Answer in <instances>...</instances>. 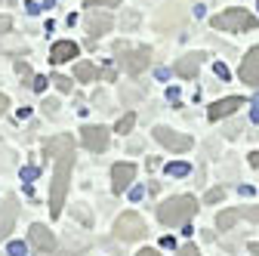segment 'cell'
Segmentation results:
<instances>
[{"instance_id":"cell-26","label":"cell","mask_w":259,"mask_h":256,"mask_svg":"<svg viewBox=\"0 0 259 256\" xmlns=\"http://www.w3.org/2000/svg\"><path fill=\"white\" fill-rule=\"evenodd\" d=\"M176 256H201V253L194 250V244H185V247H179V250H176Z\"/></svg>"},{"instance_id":"cell-2","label":"cell","mask_w":259,"mask_h":256,"mask_svg":"<svg viewBox=\"0 0 259 256\" xmlns=\"http://www.w3.org/2000/svg\"><path fill=\"white\" fill-rule=\"evenodd\" d=\"M198 213V204H194V198L188 195H176V198H167L164 204L157 207V219L164 222V226H188V219Z\"/></svg>"},{"instance_id":"cell-39","label":"cell","mask_w":259,"mask_h":256,"mask_svg":"<svg viewBox=\"0 0 259 256\" xmlns=\"http://www.w3.org/2000/svg\"><path fill=\"white\" fill-rule=\"evenodd\" d=\"M7 105H10V102H7V96H4V93H0V114H4V111H7Z\"/></svg>"},{"instance_id":"cell-34","label":"cell","mask_w":259,"mask_h":256,"mask_svg":"<svg viewBox=\"0 0 259 256\" xmlns=\"http://www.w3.org/2000/svg\"><path fill=\"white\" fill-rule=\"evenodd\" d=\"M44 108H47V111H50V114H53V111H56V108H59V102H56V99H47V102H44Z\"/></svg>"},{"instance_id":"cell-28","label":"cell","mask_w":259,"mask_h":256,"mask_svg":"<svg viewBox=\"0 0 259 256\" xmlns=\"http://www.w3.org/2000/svg\"><path fill=\"white\" fill-rule=\"evenodd\" d=\"M241 133V123H229V126H225V136H229V139H235Z\"/></svg>"},{"instance_id":"cell-35","label":"cell","mask_w":259,"mask_h":256,"mask_svg":"<svg viewBox=\"0 0 259 256\" xmlns=\"http://www.w3.org/2000/svg\"><path fill=\"white\" fill-rule=\"evenodd\" d=\"M136 256H160V253H157V250H154V247H145V250H139V253H136Z\"/></svg>"},{"instance_id":"cell-12","label":"cell","mask_w":259,"mask_h":256,"mask_svg":"<svg viewBox=\"0 0 259 256\" xmlns=\"http://www.w3.org/2000/svg\"><path fill=\"white\" fill-rule=\"evenodd\" d=\"M238 108H244V99H241V96H229V99L213 102V105H210V111H207V117H210V120H222V117L235 114Z\"/></svg>"},{"instance_id":"cell-8","label":"cell","mask_w":259,"mask_h":256,"mask_svg":"<svg viewBox=\"0 0 259 256\" xmlns=\"http://www.w3.org/2000/svg\"><path fill=\"white\" fill-rule=\"evenodd\" d=\"M154 139L164 145V148H170V151H188V148H191V136L176 133V130H170V126H157V130H154Z\"/></svg>"},{"instance_id":"cell-29","label":"cell","mask_w":259,"mask_h":256,"mask_svg":"<svg viewBox=\"0 0 259 256\" xmlns=\"http://www.w3.org/2000/svg\"><path fill=\"white\" fill-rule=\"evenodd\" d=\"M10 28H13V19L10 16H0V34H7Z\"/></svg>"},{"instance_id":"cell-27","label":"cell","mask_w":259,"mask_h":256,"mask_svg":"<svg viewBox=\"0 0 259 256\" xmlns=\"http://www.w3.org/2000/svg\"><path fill=\"white\" fill-rule=\"evenodd\" d=\"M93 4H96V7H117L120 0H87V7H93Z\"/></svg>"},{"instance_id":"cell-9","label":"cell","mask_w":259,"mask_h":256,"mask_svg":"<svg viewBox=\"0 0 259 256\" xmlns=\"http://www.w3.org/2000/svg\"><path fill=\"white\" fill-rule=\"evenodd\" d=\"M80 139H83V148L87 151H105L108 148V130L105 126H83L80 130Z\"/></svg>"},{"instance_id":"cell-10","label":"cell","mask_w":259,"mask_h":256,"mask_svg":"<svg viewBox=\"0 0 259 256\" xmlns=\"http://www.w3.org/2000/svg\"><path fill=\"white\" fill-rule=\"evenodd\" d=\"M241 80L250 83V87H259V47L247 50V56L241 59Z\"/></svg>"},{"instance_id":"cell-3","label":"cell","mask_w":259,"mask_h":256,"mask_svg":"<svg viewBox=\"0 0 259 256\" xmlns=\"http://www.w3.org/2000/svg\"><path fill=\"white\" fill-rule=\"evenodd\" d=\"M210 25H213L216 31H253L259 22H256V16L247 13V10H225V13L213 16Z\"/></svg>"},{"instance_id":"cell-19","label":"cell","mask_w":259,"mask_h":256,"mask_svg":"<svg viewBox=\"0 0 259 256\" xmlns=\"http://www.w3.org/2000/svg\"><path fill=\"white\" fill-rule=\"evenodd\" d=\"M133 123H136V114H133V111H126V114L117 120V133H130V130H133Z\"/></svg>"},{"instance_id":"cell-25","label":"cell","mask_w":259,"mask_h":256,"mask_svg":"<svg viewBox=\"0 0 259 256\" xmlns=\"http://www.w3.org/2000/svg\"><path fill=\"white\" fill-rule=\"evenodd\" d=\"M16 71L22 80H31V68H28V62H16Z\"/></svg>"},{"instance_id":"cell-38","label":"cell","mask_w":259,"mask_h":256,"mask_svg":"<svg viewBox=\"0 0 259 256\" xmlns=\"http://www.w3.org/2000/svg\"><path fill=\"white\" fill-rule=\"evenodd\" d=\"M247 250H250L253 256H259V244H256V241H250V244H247Z\"/></svg>"},{"instance_id":"cell-15","label":"cell","mask_w":259,"mask_h":256,"mask_svg":"<svg viewBox=\"0 0 259 256\" xmlns=\"http://www.w3.org/2000/svg\"><path fill=\"white\" fill-rule=\"evenodd\" d=\"M71 59H77V44H74V40H59V44H53L50 62L62 65V62H71Z\"/></svg>"},{"instance_id":"cell-18","label":"cell","mask_w":259,"mask_h":256,"mask_svg":"<svg viewBox=\"0 0 259 256\" xmlns=\"http://www.w3.org/2000/svg\"><path fill=\"white\" fill-rule=\"evenodd\" d=\"M167 173L176 176V179H185V176L191 173V164H185V161H173V164H167Z\"/></svg>"},{"instance_id":"cell-24","label":"cell","mask_w":259,"mask_h":256,"mask_svg":"<svg viewBox=\"0 0 259 256\" xmlns=\"http://www.w3.org/2000/svg\"><path fill=\"white\" fill-rule=\"evenodd\" d=\"M241 216H247L250 222H259V207H241Z\"/></svg>"},{"instance_id":"cell-13","label":"cell","mask_w":259,"mask_h":256,"mask_svg":"<svg viewBox=\"0 0 259 256\" xmlns=\"http://www.w3.org/2000/svg\"><path fill=\"white\" fill-rule=\"evenodd\" d=\"M133 179H136V167L133 164H114L111 167V188L117 191V195H120V191H126Z\"/></svg>"},{"instance_id":"cell-16","label":"cell","mask_w":259,"mask_h":256,"mask_svg":"<svg viewBox=\"0 0 259 256\" xmlns=\"http://www.w3.org/2000/svg\"><path fill=\"white\" fill-rule=\"evenodd\" d=\"M238 219H241V207H229V210H222L216 216V226H219V232H229Z\"/></svg>"},{"instance_id":"cell-7","label":"cell","mask_w":259,"mask_h":256,"mask_svg":"<svg viewBox=\"0 0 259 256\" xmlns=\"http://www.w3.org/2000/svg\"><path fill=\"white\" fill-rule=\"evenodd\" d=\"M28 241H31V247H34L37 253H44V256H50L56 250V235L47 226H40V222H34V226L28 229Z\"/></svg>"},{"instance_id":"cell-32","label":"cell","mask_w":259,"mask_h":256,"mask_svg":"<svg viewBox=\"0 0 259 256\" xmlns=\"http://www.w3.org/2000/svg\"><path fill=\"white\" fill-rule=\"evenodd\" d=\"M216 77H219V80H229V68H225L222 62H219V65H216Z\"/></svg>"},{"instance_id":"cell-4","label":"cell","mask_w":259,"mask_h":256,"mask_svg":"<svg viewBox=\"0 0 259 256\" xmlns=\"http://www.w3.org/2000/svg\"><path fill=\"white\" fill-rule=\"evenodd\" d=\"M117 56H120V68L126 74H142L148 65H151V50L139 47V50H126L117 44Z\"/></svg>"},{"instance_id":"cell-33","label":"cell","mask_w":259,"mask_h":256,"mask_svg":"<svg viewBox=\"0 0 259 256\" xmlns=\"http://www.w3.org/2000/svg\"><path fill=\"white\" fill-rule=\"evenodd\" d=\"M250 120L259 123V96H256V102H253V111H250Z\"/></svg>"},{"instance_id":"cell-21","label":"cell","mask_w":259,"mask_h":256,"mask_svg":"<svg viewBox=\"0 0 259 256\" xmlns=\"http://www.w3.org/2000/svg\"><path fill=\"white\" fill-rule=\"evenodd\" d=\"M7 253H10V256H25L28 247H25L22 241H10V244H7Z\"/></svg>"},{"instance_id":"cell-17","label":"cell","mask_w":259,"mask_h":256,"mask_svg":"<svg viewBox=\"0 0 259 256\" xmlns=\"http://www.w3.org/2000/svg\"><path fill=\"white\" fill-rule=\"evenodd\" d=\"M74 77L80 80V83H90V80H96L99 77V71H96L90 62H77V68H74Z\"/></svg>"},{"instance_id":"cell-1","label":"cell","mask_w":259,"mask_h":256,"mask_svg":"<svg viewBox=\"0 0 259 256\" xmlns=\"http://www.w3.org/2000/svg\"><path fill=\"white\" fill-rule=\"evenodd\" d=\"M44 154L56 157V173H53V188H50V213L56 219V216H62L65 195H68V182H71V167H74V142H71V136H50L44 142Z\"/></svg>"},{"instance_id":"cell-22","label":"cell","mask_w":259,"mask_h":256,"mask_svg":"<svg viewBox=\"0 0 259 256\" xmlns=\"http://www.w3.org/2000/svg\"><path fill=\"white\" fill-rule=\"evenodd\" d=\"M222 195H225V188L219 185V188H210V191H207L204 201H207V204H216V201H222Z\"/></svg>"},{"instance_id":"cell-6","label":"cell","mask_w":259,"mask_h":256,"mask_svg":"<svg viewBox=\"0 0 259 256\" xmlns=\"http://www.w3.org/2000/svg\"><path fill=\"white\" fill-rule=\"evenodd\" d=\"M16 216H19V198L16 195H7L4 204H0V244H4L16 226Z\"/></svg>"},{"instance_id":"cell-31","label":"cell","mask_w":259,"mask_h":256,"mask_svg":"<svg viewBox=\"0 0 259 256\" xmlns=\"http://www.w3.org/2000/svg\"><path fill=\"white\" fill-rule=\"evenodd\" d=\"M31 87H34L37 93H44L47 90V77H34V80H31Z\"/></svg>"},{"instance_id":"cell-30","label":"cell","mask_w":259,"mask_h":256,"mask_svg":"<svg viewBox=\"0 0 259 256\" xmlns=\"http://www.w3.org/2000/svg\"><path fill=\"white\" fill-rule=\"evenodd\" d=\"M74 216H77V219H80V222H87V226H90V213H87V210H83V207H80V204H77V207H74Z\"/></svg>"},{"instance_id":"cell-36","label":"cell","mask_w":259,"mask_h":256,"mask_svg":"<svg viewBox=\"0 0 259 256\" xmlns=\"http://www.w3.org/2000/svg\"><path fill=\"white\" fill-rule=\"evenodd\" d=\"M142 195H145L142 188H133V191H130V198H133V201H142Z\"/></svg>"},{"instance_id":"cell-20","label":"cell","mask_w":259,"mask_h":256,"mask_svg":"<svg viewBox=\"0 0 259 256\" xmlns=\"http://www.w3.org/2000/svg\"><path fill=\"white\" fill-rule=\"evenodd\" d=\"M56 90H62V93H71V77H65V74H53V80H50Z\"/></svg>"},{"instance_id":"cell-40","label":"cell","mask_w":259,"mask_h":256,"mask_svg":"<svg viewBox=\"0 0 259 256\" xmlns=\"http://www.w3.org/2000/svg\"><path fill=\"white\" fill-rule=\"evenodd\" d=\"M250 164H253V167H259V151H253V154H250Z\"/></svg>"},{"instance_id":"cell-37","label":"cell","mask_w":259,"mask_h":256,"mask_svg":"<svg viewBox=\"0 0 259 256\" xmlns=\"http://www.w3.org/2000/svg\"><path fill=\"white\" fill-rule=\"evenodd\" d=\"M99 77H102V80H114V71H111V68H105V71H99Z\"/></svg>"},{"instance_id":"cell-11","label":"cell","mask_w":259,"mask_h":256,"mask_svg":"<svg viewBox=\"0 0 259 256\" xmlns=\"http://www.w3.org/2000/svg\"><path fill=\"white\" fill-rule=\"evenodd\" d=\"M114 28V19L102 10H90L87 13V31H90V37H102L108 34V31Z\"/></svg>"},{"instance_id":"cell-5","label":"cell","mask_w":259,"mask_h":256,"mask_svg":"<svg viewBox=\"0 0 259 256\" xmlns=\"http://www.w3.org/2000/svg\"><path fill=\"white\" fill-rule=\"evenodd\" d=\"M145 235V219L139 216V213H120V219L114 222V238H120V241H139Z\"/></svg>"},{"instance_id":"cell-14","label":"cell","mask_w":259,"mask_h":256,"mask_svg":"<svg viewBox=\"0 0 259 256\" xmlns=\"http://www.w3.org/2000/svg\"><path fill=\"white\" fill-rule=\"evenodd\" d=\"M201 59H204L201 53H188V56H182V59L176 62L173 71H176L179 77H198V71H201Z\"/></svg>"},{"instance_id":"cell-23","label":"cell","mask_w":259,"mask_h":256,"mask_svg":"<svg viewBox=\"0 0 259 256\" xmlns=\"http://www.w3.org/2000/svg\"><path fill=\"white\" fill-rule=\"evenodd\" d=\"M37 176H40V170H37V167H22V179H25V182H34Z\"/></svg>"}]
</instances>
